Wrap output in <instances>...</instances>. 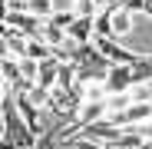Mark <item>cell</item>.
Masks as SVG:
<instances>
[{"label": "cell", "mask_w": 152, "mask_h": 149, "mask_svg": "<svg viewBox=\"0 0 152 149\" xmlns=\"http://www.w3.org/2000/svg\"><path fill=\"white\" fill-rule=\"evenodd\" d=\"M4 139L13 142V146H20V149H33L37 139H40L33 133V126L20 116V109H17L13 99H4Z\"/></svg>", "instance_id": "cell-1"}, {"label": "cell", "mask_w": 152, "mask_h": 149, "mask_svg": "<svg viewBox=\"0 0 152 149\" xmlns=\"http://www.w3.org/2000/svg\"><path fill=\"white\" fill-rule=\"evenodd\" d=\"M93 43H96V50H99L113 66H132V63L142 57V53H136V50H126V46H122L119 40H113V37H96Z\"/></svg>", "instance_id": "cell-2"}, {"label": "cell", "mask_w": 152, "mask_h": 149, "mask_svg": "<svg viewBox=\"0 0 152 149\" xmlns=\"http://www.w3.org/2000/svg\"><path fill=\"white\" fill-rule=\"evenodd\" d=\"M83 136L103 142V146H116L119 136H122V126H116L113 119H99V123H89V126H83Z\"/></svg>", "instance_id": "cell-3"}, {"label": "cell", "mask_w": 152, "mask_h": 149, "mask_svg": "<svg viewBox=\"0 0 152 149\" xmlns=\"http://www.w3.org/2000/svg\"><path fill=\"white\" fill-rule=\"evenodd\" d=\"M4 27H13L23 37H40L43 33V20L33 13H4Z\"/></svg>", "instance_id": "cell-4"}, {"label": "cell", "mask_w": 152, "mask_h": 149, "mask_svg": "<svg viewBox=\"0 0 152 149\" xmlns=\"http://www.w3.org/2000/svg\"><path fill=\"white\" fill-rule=\"evenodd\" d=\"M132 90V66H109L106 76V93H129Z\"/></svg>", "instance_id": "cell-5"}, {"label": "cell", "mask_w": 152, "mask_h": 149, "mask_svg": "<svg viewBox=\"0 0 152 149\" xmlns=\"http://www.w3.org/2000/svg\"><path fill=\"white\" fill-rule=\"evenodd\" d=\"M27 43H30V37L17 33L13 27H4V57H13V60H27Z\"/></svg>", "instance_id": "cell-6"}, {"label": "cell", "mask_w": 152, "mask_h": 149, "mask_svg": "<svg viewBox=\"0 0 152 149\" xmlns=\"http://www.w3.org/2000/svg\"><path fill=\"white\" fill-rule=\"evenodd\" d=\"M66 37H69L73 43H93V40H96V27H93V17H76V20L69 23Z\"/></svg>", "instance_id": "cell-7"}, {"label": "cell", "mask_w": 152, "mask_h": 149, "mask_svg": "<svg viewBox=\"0 0 152 149\" xmlns=\"http://www.w3.org/2000/svg\"><path fill=\"white\" fill-rule=\"evenodd\" d=\"M60 70H63V63H60L56 57L43 60V63H40V76H37V86H43V90H56V83H60Z\"/></svg>", "instance_id": "cell-8"}, {"label": "cell", "mask_w": 152, "mask_h": 149, "mask_svg": "<svg viewBox=\"0 0 152 149\" xmlns=\"http://www.w3.org/2000/svg\"><path fill=\"white\" fill-rule=\"evenodd\" d=\"M132 27H136V13H129V10L116 7V10H113V40L129 37V33H132Z\"/></svg>", "instance_id": "cell-9"}, {"label": "cell", "mask_w": 152, "mask_h": 149, "mask_svg": "<svg viewBox=\"0 0 152 149\" xmlns=\"http://www.w3.org/2000/svg\"><path fill=\"white\" fill-rule=\"evenodd\" d=\"M99 119H106V99H86L80 106V123L89 126V123H99Z\"/></svg>", "instance_id": "cell-10"}, {"label": "cell", "mask_w": 152, "mask_h": 149, "mask_svg": "<svg viewBox=\"0 0 152 149\" xmlns=\"http://www.w3.org/2000/svg\"><path fill=\"white\" fill-rule=\"evenodd\" d=\"M40 37H43L50 46H53V50H56V46H63V43L69 40V37H66V30H63V27H56V23H50V20H43V33H40Z\"/></svg>", "instance_id": "cell-11"}, {"label": "cell", "mask_w": 152, "mask_h": 149, "mask_svg": "<svg viewBox=\"0 0 152 149\" xmlns=\"http://www.w3.org/2000/svg\"><path fill=\"white\" fill-rule=\"evenodd\" d=\"M113 10L116 7H106L93 17V27H96V37H113Z\"/></svg>", "instance_id": "cell-12"}, {"label": "cell", "mask_w": 152, "mask_h": 149, "mask_svg": "<svg viewBox=\"0 0 152 149\" xmlns=\"http://www.w3.org/2000/svg\"><path fill=\"white\" fill-rule=\"evenodd\" d=\"M27 10L33 17H40V20H50L56 13V0H27Z\"/></svg>", "instance_id": "cell-13"}, {"label": "cell", "mask_w": 152, "mask_h": 149, "mask_svg": "<svg viewBox=\"0 0 152 149\" xmlns=\"http://www.w3.org/2000/svg\"><path fill=\"white\" fill-rule=\"evenodd\" d=\"M69 10H73L76 17H96V13H99V7L93 4V0H73Z\"/></svg>", "instance_id": "cell-14"}, {"label": "cell", "mask_w": 152, "mask_h": 149, "mask_svg": "<svg viewBox=\"0 0 152 149\" xmlns=\"http://www.w3.org/2000/svg\"><path fill=\"white\" fill-rule=\"evenodd\" d=\"M73 20H76V13H73L69 7H66V10H56L53 17H50V23H56V27H63V30H69V23H73Z\"/></svg>", "instance_id": "cell-15"}, {"label": "cell", "mask_w": 152, "mask_h": 149, "mask_svg": "<svg viewBox=\"0 0 152 149\" xmlns=\"http://www.w3.org/2000/svg\"><path fill=\"white\" fill-rule=\"evenodd\" d=\"M145 4L149 0H116V7L129 10V13H145Z\"/></svg>", "instance_id": "cell-16"}, {"label": "cell", "mask_w": 152, "mask_h": 149, "mask_svg": "<svg viewBox=\"0 0 152 149\" xmlns=\"http://www.w3.org/2000/svg\"><path fill=\"white\" fill-rule=\"evenodd\" d=\"M132 96H136V99H145V103H152V83H142V86H132Z\"/></svg>", "instance_id": "cell-17"}, {"label": "cell", "mask_w": 152, "mask_h": 149, "mask_svg": "<svg viewBox=\"0 0 152 149\" xmlns=\"http://www.w3.org/2000/svg\"><path fill=\"white\" fill-rule=\"evenodd\" d=\"M93 4H96L99 10H106V7H116V0H93Z\"/></svg>", "instance_id": "cell-18"}, {"label": "cell", "mask_w": 152, "mask_h": 149, "mask_svg": "<svg viewBox=\"0 0 152 149\" xmlns=\"http://www.w3.org/2000/svg\"><path fill=\"white\" fill-rule=\"evenodd\" d=\"M145 17L152 20V0H149V4H145Z\"/></svg>", "instance_id": "cell-19"}, {"label": "cell", "mask_w": 152, "mask_h": 149, "mask_svg": "<svg viewBox=\"0 0 152 149\" xmlns=\"http://www.w3.org/2000/svg\"><path fill=\"white\" fill-rule=\"evenodd\" d=\"M142 149H152V139H149V142H145V146H142Z\"/></svg>", "instance_id": "cell-20"}]
</instances>
